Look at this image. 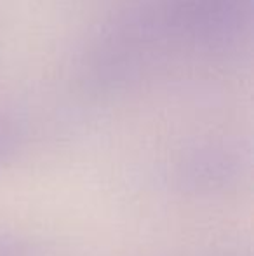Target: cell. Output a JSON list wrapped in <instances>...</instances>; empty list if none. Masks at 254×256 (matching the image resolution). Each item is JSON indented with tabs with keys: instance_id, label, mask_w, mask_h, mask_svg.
Masks as SVG:
<instances>
[{
	"instance_id": "7a4b0ae2",
	"label": "cell",
	"mask_w": 254,
	"mask_h": 256,
	"mask_svg": "<svg viewBox=\"0 0 254 256\" xmlns=\"http://www.w3.org/2000/svg\"><path fill=\"white\" fill-rule=\"evenodd\" d=\"M31 248L26 240L0 232V256H30Z\"/></svg>"
},
{
	"instance_id": "6da1fadb",
	"label": "cell",
	"mask_w": 254,
	"mask_h": 256,
	"mask_svg": "<svg viewBox=\"0 0 254 256\" xmlns=\"http://www.w3.org/2000/svg\"><path fill=\"white\" fill-rule=\"evenodd\" d=\"M21 140L14 126L7 120H0V169L5 168L19 152Z\"/></svg>"
}]
</instances>
